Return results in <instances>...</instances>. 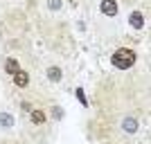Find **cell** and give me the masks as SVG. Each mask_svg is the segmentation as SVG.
Instances as JSON below:
<instances>
[{"mask_svg": "<svg viewBox=\"0 0 151 144\" xmlns=\"http://www.w3.org/2000/svg\"><path fill=\"white\" fill-rule=\"evenodd\" d=\"M14 81H16V86H27V81H29V75L27 72H23V70H18L16 75H14Z\"/></svg>", "mask_w": 151, "mask_h": 144, "instance_id": "cell-4", "label": "cell"}, {"mask_svg": "<svg viewBox=\"0 0 151 144\" xmlns=\"http://www.w3.org/2000/svg\"><path fill=\"white\" fill-rule=\"evenodd\" d=\"M77 99L81 101V106H88V99H86V95H83L81 88H77Z\"/></svg>", "mask_w": 151, "mask_h": 144, "instance_id": "cell-10", "label": "cell"}, {"mask_svg": "<svg viewBox=\"0 0 151 144\" xmlns=\"http://www.w3.org/2000/svg\"><path fill=\"white\" fill-rule=\"evenodd\" d=\"M129 23H131V27H135V29H142V25H145V16L140 11H133L131 18H129Z\"/></svg>", "mask_w": 151, "mask_h": 144, "instance_id": "cell-3", "label": "cell"}, {"mask_svg": "<svg viewBox=\"0 0 151 144\" xmlns=\"http://www.w3.org/2000/svg\"><path fill=\"white\" fill-rule=\"evenodd\" d=\"M0 122H2V126H7V128H9V126L14 124V119L9 117V115H7V113H2V115H0Z\"/></svg>", "mask_w": 151, "mask_h": 144, "instance_id": "cell-9", "label": "cell"}, {"mask_svg": "<svg viewBox=\"0 0 151 144\" xmlns=\"http://www.w3.org/2000/svg\"><path fill=\"white\" fill-rule=\"evenodd\" d=\"M124 128H126L129 133H135V131H138V122H135V119H131V117L124 119Z\"/></svg>", "mask_w": 151, "mask_h": 144, "instance_id": "cell-6", "label": "cell"}, {"mask_svg": "<svg viewBox=\"0 0 151 144\" xmlns=\"http://www.w3.org/2000/svg\"><path fill=\"white\" fill-rule=\"evenodd\" d=\"M29 115H32V122H36V124H43L45 122V115L41 110H29Z\"/></svg>", "mask_w": 151, "mask_h": 144, "instance_id": "cell-7", "label": "cell"}, {"mask_svg": "<svg viewBox=\"0 0 151 144\" xmlns=\"http://www.w3.org/2000/svg\"><path fill=\"white\" fill-rule=\"evenodd\" d=\"M50 7H52V9H59V7H61V2H59V0H50Z\"/></svg>", "mask_w": 151, "mask_h": 144, "instance_id": "cell-11", "label": "cell"}, {"mask_svg": "<svg viewBox=\"0 0 151 144\" xmlns=\"http://www.w3.org/2000/svg\"><path fill=\"white\" fill-rule=\"evenodd\" d=\"M20 70V65H18V61L16 59H7V63H5V72H9V75H16Z\"/></svg>", "mask_w": 151, "mask_h": 144, "instance_id": "cell-5", "label": "cell"}, {"mask_svg": "<svg viewBox=\"0 0 151 144\" xmlns=\"http://www.w3.org/2000/svg\"><path fill=\"white\" fill-rule=\"evenodd\" d=\"M99 9H101V14H106V16H115V14H117V5H115V0H104Z\"/></svg>", "mask_w": 151, "mask_h": 144, "instance_id": "cell-2", "label": "cell"}, {"mask_svg": "<svg viewBox=\"0 0 151 144\" xmlns=\"http://www.w3.org/2000/svg\"><path fill=\"white\" fill-rule=\"evenodd\" d=\"M47 77H50L52 81H59V79H61V70L59 68H50L47 70Z\"/></svg>", "mask_w": 151, "mask_h": 144, "instance_id": "cell-8", "label": "cell"}, {"mask_svg": "<svg viewBox=\"0 0 151 144\" xmlns=\"http://www.w3.org/2000/svg\"><path fill=\"white\" fill-rule=\"evenodd\" d=\"M133 63H135V52L133 50H117L113 54V65L115 68H120V70H126V68H131Z\"/></svg>", "mask_w": 151, "mask_h": 144, "instance_id": "cell-1", "label": "cell"}]
</instances>
